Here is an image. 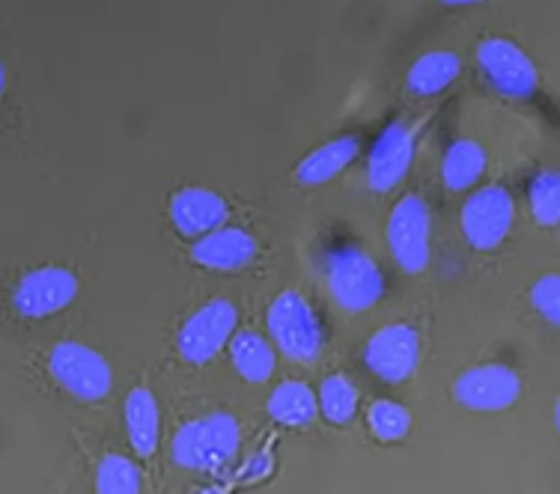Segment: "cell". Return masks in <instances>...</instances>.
Wrapping results in <instances>:
<instances>
[{
	"instance_id": "cell-17",
	"label": "cell",
	"mask_w": 560,
	"mask_h": 494,
	"mask_svg": "<svg viewBox=\"0 0 560 494\" xmlns=\"http://www.w3.org/2000/svg\"><path fill=\"white\" fill-rule=\"evenodd\" d=\"M275 340L262 337L257 331H238L230 340V361L236 366V373L250 385H262L275 376L278 355H275Z\"/></svg>"
},
{
	"instance_id": "cell-3",
	"label": "cell",
	"mask_w": 560,
	"mask_h": 494,
	"mask_svg": "<svg viewBox=\"0 0 560 494\" xmlns=\"http://www.w3.org/2000/svg\"><path fill=\"white\" fill-rule=\"evenodd\" d=\"M269 333L283 355L299 364H311L323 352V325L316 310L299 292H283L269 307L266 316Z\"/></svg>"
},
{
	"instance_id": "cell-10",
	"label": "cell",
	"mask_w": 560,
	"mask_h": 494,
	"mask_svg": "<svg viewBox=\"0 0 560 494\" xmlns=\"http://www.w3.org/2000/svg\"><path fill=\"white\" fill-rule=\"evenodd\" d=\"M420 355V337L418 331L406 322H394L378 328L364 349V364L382 381L399 385L415 373Z\"/></svg>"
},
{
	"instance_id": "cell-19",
	"label": "cell",
	"mask_w": 560,
	"mask_h": 494,
	"mask_svg": "<svg viewBox=\"0 0 560 494\" xmlns=\"http://www.w3.org/2000/svg\"><path fill=\"white\" fill-rule=\"evenodd\" d=\"M463 63L453 51H427L411 63L406 84L415 96H435L459 78Z\"/></svg>"
},
{
	"instance_id": "cell-15",
	"label": "cell",
	"mask_w": 560,
	"mask_h": 494,
	"mask_svg": "<svg viewBox=\"0 0 560 494\" xmlns=\"http://www.w3.org/2000/svg\"><path fill=\"white\" fill-rule=\"evenodd\" d=\"M358 152H361V140L352 138V134H343V138H335L316 146L313 152H307L299 167H295V183L302 188H319V185L331 183L335 176L355 162Z\"/></svg>"
},
{
	"instance_id": "cell-24",
	"label": "cell",
	"mask_w": 560,
	"mask_h": 494,
	"mask_svg": "<svg viewBox=\"0 0 560 494\" xmlns=\"http://www.w3.org/2000/svg\"><path fill=\"white\" fill-rule=\"evenodd\" d=\"M366 423H370V432L376 435L378 440L385 444H394V440H402L411 430V414L406 405L399 402H390V399H378L366 411Z\"/></svg>"
},
{
	"instance_id": "cell-14",
	"label": "cell",
	"mask_w": 560,
	"mask_h": 494,
	"mask_svg": "<svg viewBox=\"0 0 560 494\" xmlns=\"http://www.w3.org/2000/svg\"><path fill=\"white\" fill-rule=\"evenodd\" d=\"M257 257V238L242 226H218L191 247V259L209 271H238Z\"/></svg>"
},
{
	"instance_id": "cell-2",
	"label": "cell",
	"mask_w": 560,
	"mask_h": 494,
	"mask_svg": "<svg viewBox=\"0 0 560 494\" xmlns=\"http://www.w3.org/2000/svg\"><path fill=\"white\" fill-rule=\"evenodd\" d=\"M323 274L331 298L349 313L370 310L385 292L382 269L355 245L331 247L323 259Z\"/></svg>"
},
{
	"instance_id": "cell-16",
	"label": "cell",
	"mask_w": 560,
	"mask_h": 494,
	"mask_svg": "<svg viewBox=\"0 0 560 494\" xmlns=\"http://www.w3.org/2000/svg\"><path fill=\"white\" fill-rule=\"evenodd\" d=\"M126 432H129L131 450L140 459H150L159 450V432H162V414L159 402L147 387H135L126 397Z\"/></svg>"
},
{
	"instance_id": "cell-21",
	"label": "cell",
	"mask_w": 560,
	"mask_h": 494,
	"mask_svg": "<svg viewBox=\"0 0 560 494\" xmlns=\"http://www.w3.org/2000/svg\"><path fill=\"white\" fill-rule=\"evenodd\" d=\"M143 489V473L131 459L108 452L96 468V492L102 494H138Z\"/></svg>"
},
{
	"instance_id": "cell-4",
	"label": "cell",
	"mask_w": 560,
	"mask_h": 494,
	"mask_svg": "<svg viewBox=\"0 0 560 494\" xmlns=\"http://www.w3.org/2000/svg\"><path fill=\"white\" fill-rule=\"evenodd\" d=\"M236 304L226 302V298H212V302H206L203 307L191 313V316L185 319L183 328H179V337H176L179 357L195 366L209 364V361L221 355V349L230 345V340L236 337Z\"/></svg>"
},
{
	"instance_id": "cell-5",
	"label": "cell",
	"mask_w": 560,
	"mask_h": 494,
	"mask_svg": "<svg viewBox=\"0 0 560 494\" xmlns=\"http://www.w3.org/2000/svg\"><path fill=\"white\" fill-rule=\"evenodd\" d=\"M48 369L57 385L78 402H102L110 393V364L84 343H57L48 357Z\"/></svg>"
},
{
	"instance_id": "cell-13",
	"label": "cell",
	"mask_w": 560,
	"mask_h": 494,
	"mask_svg": "<svg viewBox=\"0 0 560 494\" xmlns=\"http://www.w3.org/2000/svg\"><path fill=\"white\" fill-rule=\"evenodd\" d=\"M171 221L179 230V236L200 238L212 233L218 226H224L230 209L221 193L200 188V185H188L171 197Z\"/></svg>"
},
{
	"instance_id": "cell-23",
	"label": "cell",
	"mask_w": 560,
	"mask_h": 494,
	"mask_svg": "<svg viewBox=\"0 0 560 494\" xmlns=\"http://www.w3.org/2000/svg\"><path fill=\"white\" fill-rule=\"evenodd\" d=\"M530 215L539 226H558L560 224V173L542 170L530 179L528 188Z\"/></svg>"
},
{
	"instance_id": "cell-11",
	"label": "cell",
	"mask_w": 560,
	"mask_h": 494,
	"mask_svg": "<svg viewBox=\"0 0 560 494\" xmlns=\"http://www.w3.org/2000/svg\"><path fill=\"white\" fill-rule=\"evenodd\" d=\"M518 393H522V381L504 364L471 366L453 385V397L459 405H465L468 411H483V414L510 409Z\"/></svg>"
},
{
	"instance_id": "cell-26",
	"label": "cell",
	"mask_w": 560,
	"mask_h": 494,
	"mask_svg": "<svg viewBox=\"0 0 560 494\" xmlns=\"http://www.w3.org/2000/svg\"><path fill=\"white\" fill-rule=\"evenodd\" d=\"M447 7H471V3H483V0H442Z\"/></svg>"
},
{
	"instance_id": "cell-1",
	"label": "cell",
	"mask_w": 560,
	"mask_h": 494,
	"mask_svg": "<svg viewBox=\"0 0 560 494\" xmlns=\"http://www.w3.org/2000/svg\"><path fill=\"white\" fill-rule=\"evenodd\" d=\"M242 430L233 414L215 411L183 423L171 440L173 462L185 471L218 473L236 459Z\"/></svg>"
},
{
	"instance_id": "cell-18",
	"label": "cell",
	"mask_w": 560,
	"mask_h": 494,
	"mask_svg": "<svg viewBox=\"0 0 560 494\" xmlns=\"http://www.w3.org/2000/svg\"><path fill=\"white\" fill-rule=\"evenodd\" d=\"M269 417L280 426H311L316 414H319V393H313L304 381H280L269 397Z\"/></svg>"
},
{
	"instance_id": "cell-9",
	"label": "cell",
	"mask_w": 560,
	"mask_h": 494,
	"mask_svg": "<svg viewBox=\"0 0 560 494\" xmlns=\"http://www.w3.org/2000/svg\"><path fill=\"white\" fill-rule=\"evenodd\" d=\"M78 298V278L60 266L27 271L12 292V307L24 319H45L66 310Z\"/></svg>"
},
{
	"instance_id": "cell-25",
	"label": "cell",
	"mask_w": 560,
	"mask_h": 494,
	"mask_svg": "<svg viewBox=\"0 0 560 494\" xmlns=\"http://www.w3.org/2000/svg\"><path fill=\"white\" fill-rule=\"evenodd\" d=\"M530 304L539 313V319L560 328V274H542L530 286Z\"/></svg>"
},
{
	"instance_id": "cell-27",
	"label": "cell",
	"mask_w": 560,
	"mask_h": 494,
	"mask_svg": "<svg viewBox=\"0 0 560 494\" xmlns=\"http://www.w3.org/2000/svg\"><path fill=\"white\" fill-rule=\"evenodd\" d=\"M555 426H558V432H560V397H558V402H555Z\"/></svg>"
},
{
	"instance_id": "cell-20",
	"label": "cell",
	"mask_w": 560,
	"mask_h": 494,
	"mask_svg": "<svg viewBox=\"0 0 560 494\" xmlns=\"http://www.w3.org/2000/svg\"><path fill=\"white\" fill-rule=\"evenodd\" d=\"M486 173V152L477 140H456L451 150L444 152L442 179L447 191H468L471 185L480 183Z\"/></svg>"
},
{
	"instance_id": "cell-8",
	"label": "cell",
	"mask_w": 560,
	"mask_h": 494,
	"mask_svg": "<svg viewBox=\"0 0 560 494\" xmlns=\"http://www.w3.org/2000/svg\"><path fill=\"white\" fill-rule=\"evenodd\" d=\"M477 63H480L486 81L504 96L528 98L537 93V66L516 43H510L504 36H489L477 45Z\"/></svg>"
},
{
	"instance_id": "cell-7",
	"label": "cell",
	"mask_w": 560,
	"mask_h": 494,
	"mask_svg": "<svg viewBox=\"0 0 560 494\" xmlns=\"http://www.w3.org/2000/svg\"><path fill=\"white\" fill-rule=\"evenodd\" d=\"M513 217H516V205L510 191L504 185H486L465 200L459 224L465 242L475 250H495L510 236Z\"/></svg>"
},
{
	"instance_id": "cell-22",
	"label": "cell",
	"mask_w": 560,
	"mask_h": 494,
	"mask_svg": "<svg viewBox=\"0 0 560 494\" xmlns=\"http://www.w3.org/2000/svg\"><path fill=\"white\" fill-rule=\"evenodd\" d=\"M358 402H361V393L346 376L325 378L323 387H319V409H323V417L328 423H337V426L349 423L355 417Z\"/></svg>"
},
{
	"instance_id": "cell-6",
	"label": "cell",
	"mask_w": 560,
	"mask_h": 494,
	"mask_svg": "<svg viewBox=\"0 0 560 494\" xmlns=\"http://www.w3.org/2000/svg\"><path fill=\"white\" fill-rule=\"evenodd\" d=\"M388 250L394 262L406 274H420L430 266V238H432V217L427 203L418 193L402 197L388 217Z\"/></svg>"
},
{
	"instance_id": "cell-12",
	"label": "cell",
	"mask_w": 560,
	"mask_h": 494,
	"mask_svg": "<svg viewBox=\"0 0 560 494\" xmlns=\"http://www.w3.org/2000/svg\"><path fill=\"white\" fill-rule=\"evenodd\" d=\"M415 158V129L409 122H394L382 131V138L376 140V146L370 152L366 162V183L378 193L394 191Z\"/></svg>"
}]
</instances>
